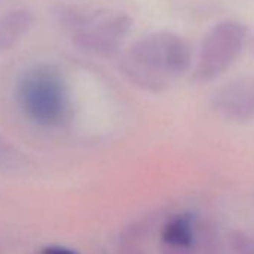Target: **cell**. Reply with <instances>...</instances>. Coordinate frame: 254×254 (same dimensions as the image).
I'll list each match as a JSON object with an SVG mask.
<instances>
[{"label": "cell", "mask_w": 254, "mask_h": 254, "mask_svg": "<svg viewBox=\"0 0 254 254\" xmlns=\"http://www.w3.org/2000/svg\"><path fill=\"white\" fill-rule=\"evenodd\" d=\"M118 66L136 87L162 93L190 69L191 48L183 36L174 32H154L127 48Z\"/></svg>", "instance_id": "obj_1"}, {"label": "cell", "mask_w": 254, "mask_h": 254, "mask_svg": "<svg viewBox=\"0 0 254 254\" xmlns=\"http://www.w3.org/2000/svg\"><path fill=\"white\" fill-rule=\"evenodd\" d=\"M14 153H15L14 148L5 141V138L0 136V163L8 160V159H11L14 156Z\"/></svg>", "instance_id": "obj_9"}, {"label": "cell", "mask_w": 254, "mask_h": 254, "mask_svg": "<svg viewBox=\"0 0 254 254\" xmlns=\"http://www.w3.org/2000/svg\"><path fill=\"white\" fill-rule=\"evenodd\" d=\"M224 120L247 123L254 120V79H238L218 90L211 102Z\"/></svg>", "instance_id": "obj_5"}, {"label": "cell", "mask_w": 254, "mask_h": 254, "mask_svg": "<svg viewBox=\"0 0 254 254\" xmlns=\"http://www.w3.org/2000/svg\"><path fill=\"white\" fill-rule=\"evenodd\" d=\"M41 254H78L72 250L63 248V247H45Z\"/></svg>", "instance_id": "obj_10"}, {"label": "cell", "mask_w": 254, "mask_h": 254, "mask_svg": "<svg viewBox=\"0 0 254 254\" xmlns=\"http://www.w3.org/2000/svg\"><path fill=\"white\" fill-rule=\"evenodd\" d=\"M247 29L242 23L226 20L212 26L202 39L193 72L196 82H209L221 76L242 51Z\"/></svg>", "instance_id": "obj_4"}, {"label": "cell", "mask_w": 254, "mask_h": 254, "mask_svg": "<svg viewBox=\"0 0 254 254\" xmlns=\"http://www.w3.org/2000/svg\"><path fill=\"white\" fill-rule=\"evenodd\" d=\"M17 102L24 115L44 127H56L70 115L69 87L62 72L51 64H36L17 81Z\"/></svg>", "instance_id": "obj_2"}, {"label": "cell", "mask_w": 254, "mask_h": 254, "mask_svg": "<svg viewBox=\"0 0 254 254\" xmlns=\"http://www.w3.org/2000/svg\"><path fill=\"white\" fill-rule=\"evenodd\" d=\"M229 248L232 254H254V239L241 232H233L229 235Z\"/></svg>", "instance_id": "obj_8"}, {"label": "cell", "mask_w": 254, "mask_h": 254, "mask_svg": "<svg viewBox=\"0 0 254 254\" xmlns=\"http://www.w3.org/2000/svg\"><path fill=\"white\" fill-rule=\"evenodd\" d=\"M63 23L70 30L73 45L88 56L108 59L115 56L127 35L130 33L132 17L114 9L79 12L69 9L62 12Z\"/></svg>", "instance_id": "obj_3"}, {"label": "cell", "mask_w": 254, "mask_h": 254, "mask_svg": "<svg viewBox=\"0 0 254 254\" xmlns=\"http://www.w3.org/2000/svg\"><path fill=\"white\" fill-rule=\"evenodd\" d=\"M33 12L26 8H15L0 15V51L14 48L32 29Z\"/></svg>", "instance_id": "obj_6"}, {"label": "cell", "mask_w": 254, "mask_h": 254, "mask_svg": "<svg viewBox=\"0 0 254 254\" xmlns=\"http://www.w3.org/2000/svg\"><path fill=\"white\" fill-rule=\"evenodd\" d=\"M165 244L175 248H190L193 244V227L191 221L186 215H178L169 220L162 232Z\"/></svg>", "instance_id": "obj_7"}]
</instances>
